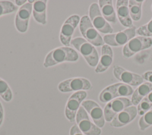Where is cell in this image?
I'll return each instance as SVG.
<instances>
[{"label":"cell","mask_w":152,"mask_h":135,"mask_svg":"<svg viewBox=\"0 0 152 135\" xmlns=\"http://www.w3.org/2000/svg\"><path fill=\"white\" fill-rule=\"evenodd\" d=\"M152 104L144 98L138 105L137 112L139 115H143L147 112H148L151 108Z\"/></svg>","instance_id":"28"},{"label":"cell","mask_w":152,"mask_h":135,"mask_svg":"<svg viewBox=\"0 0 152 135\" xmlns=\"http://www.w3.org/2000/svg\"><path fill=\"white\" fill-rule=\"evenodd\" d=\"M91 82L84 77H72L61 81L58 85V89L62 93L77 92L86 91L91 89Z\"/></svg>","instance_id":"4"},{"label":"cell","mask_w":152,"mask_h":135,"mask_svg":"<svg viewBox=\"0 0 152 135\" xmlns=\"http://www.w3.org/2000/svg\"><path fill=\"white\" fill-rule=\"evenodd\" d=\"M69 135H84V134L80 131L77 124H74L69 130Z\"/></svg>","instance_id":"29"},{"label":"cell","mask_w":152,"mask_h":135,"mask_svg":"<svg viewBox=\"0 0 152 135\" xmlns=\"http://www.w3.org/2000/svg\"><path fill=\"white\" fill-rule=\"evenodd\" d=\"M4 118V111L3 108V106L0 102V127L2 125Z\"/></svg>","instance_id":"31"},{"label":"cell","mask_w":152,"mask_h":135,"mask_svg":"<svg viewBox=\"0 0 152 135\" xmlns=\"http://www.w3.org/2000/svg\"><path fill=\"white\" fill-rule=\"evenodd\" d=\"M113 56V54L111 47L106 44L103 45L101 49L100 58L94 70L95 72L101 73L107 70L112 63Z\"/></svg>","instance_id":"16"},{"label":"cell","mask_w":152,"mask_h":135,"mask_svg":"<svg viewBox=\"0 0 152 135\" xmlns=\"http://www.w3.org/2000/svg\"><path fill=\"white\" fill-rule=\"evenodd\" d=\"M0 97L5 102H10L13 98L12 90L8 83L0 77Z\"/></svg>","instance_id":"23"},{"label":"cell","mask_w":152,"mask_h":135,"mask_svg":"<svg viewBox=\"0 0 152 135\" xmlns=\"http://www.w3.org/2000/svg\"><path fill=\"white\" fill-rule=\"evenodd\" d=\"M152 91V84L150 82H144L138 86L134 91L131 97V102L134 105L138 103Z\"/></svg>","instance_id":"19"},{"label":"cell","mask_w":152,"mask_h":135,"mask_svg":"<svg viewBox=\"0 0 152 135\" xmlns=\"http://www.w3.org/2000/svg\"><path fill=\"white\" fill-rule=\"evenodd\" d=\"M80 17L73 14L68 17L63 23L59 33V40L63 46H69L72 36L80 21Z\"/></svg>","instance_id":"7"},{"label":"cell","mask_w":152,"mask_h":135,"mask_svg":"<svg viewBox=\"0 0 152 135\" xmlns=\"http://www.w3.org/2000/svg\"><path fill=\"white\" fill-rule=\"evenodd\" d=\"M136 30L137 27L135 26H132L118 33L106 34L103 37L104 42L110 46L125 45L131 39L135 37Z\"/></svg>","instance_id":"8"},{"label":"cell","mask_w":152,"mask_h":135,"mask_svg":"<svg viewBox=\"0 0 152 135\" xmlns=\"http://www.w3.org/2000/svg\"><path fill=\"white\" fill-rule=\"evenodd\" d=\"M115 98L116 97L113 84L110 85L102 90L99 96V99L102 103H108Z\"/></svg>","instance_id":"24"},{"label":"cell","mask_w":152,"mask_h":135,"mask_svg":"<svg viewBox=\"0 0 152 135\" xmlns=\"http://www.w3.org/2000/svg\"><path fill=\"white\" fill-rule=\"evenodd\" d=\"M138 124L140 130L142 131L152 125V110L148 111L141 117Z\"/></svg>","instance_id":"26"},{"label":"cell","mask_w":152,"mask_h":135,"mask_svg":"<svg viewBox=\"0 0 152 135\" xmlns=\"http://www.w3.org/2000/svg\"><path fill=\"white\" fill-rule=\"evenodd\" d=\"M33 4L26 3L18 8L15 17V27L18 32L26 33L28 28L29 20L32 14Z\"/></svg>","instance_id":"12"},{"label":"cell","mask_w":152,"mask_h":135,"mask_svg":"<svg viewBox=\"0 0 152 135\" xmlns=\"http://www.w3.org/2000/svg\"><path fill=\"white\" fill-rule=\"evenodd\" d=\"M70 45L72 46L74 49L82 55L90 67L97 66L99 56L94 45L81 37H76L72 39Z\"/></svg>","instance_id":"2"},{"label":"cell","mask_w":152,"mask_h":135,"mask_svg":"<svg viewBox=\"0 0 152 135\" xmlns=\"http://www.w3.org/2000/svg\"><path fill=\"white\" fill-rule=\"evenodd\" d=\"M15 2L16 6H19L20 7L24 5L27 2V1L26 0H16L14 1Z\"/></svg>","instance_id":"32"},{"label":"cell","mask_w":152,"mask_h":135,"mask_svg":"<svg viewBox=\"0 0 152 135\" xmlns=\"http://www.w3.org/2000/svg\"><path fill=\"white\" fill-rule=\"evenodd\" d=\"M99 6L100 12L107 21L116 22V13L111 0H99Z\"/></svg>","instance_id":"20"},{"label":"cell","mask_w":152,"mask_h":135,"mask_svg":"<svg viewBox=\"0 0 152 135\" xmlns=\"http://www.w3.org/2000/svg\"><path fill=\"white\" fill-rule=\"evenodd\" d=\"M75 122L80 131L84 135H100L102 133L100 128L98 127L90 118L88 114L81 106L76 117Z\"/></svg>","instance_id":"5"},{"label":"cell","mask_w":152,"mask_h":135,"mask_svg":"<svg viewBox=\"0 0 152 135\" xmlns=\"http://www.w3.org/2000/svg\"><path fill=\"white\" fill-rule=\"evenodd\" d=\"M136 34L147 37L152 36V18L147 24L137 29Z\"/></svg>","instance_id":"27"},{"label":"cell","mask_w":152,"mask_h":135,"mask_svg":"<svg viewBox=\"0 0 152 135\" xmlns=\"http://www.w3.org/2000/svg\"><path fill=\"white\" fill-rule=\"evenodd\" d=\"M152 46V39L144 36H136L131 39L122 49V54L125 58H129L136 53Z\"/></svg>","instance_id":"10"},{"label":"cell","mask_w":152,"mask_h":135,"mask_svg":"<svg viewBox=\"0 0 152 135\" xmlns=\"http://www.w3.org/2000/svg\"><path fill=\"white\" fill-rule=\"evenodd\" d=\"M143 79L147 80L148 82H150L152 84V71H149L144 73L142 76Z\"/></svg>","instance_id":"30"},{"label":"cell","mask_w":152,"mask_h":135,"mask_svg":"<svg viewBox=\"0 0 152 135\" xmlns=\"http://www.w3.org/2000/svg\"><path fill=\"white\" fill-rule=\"evenodd\" d=\"M78 52L70 46H59L51 50L46 55L43 65L49 68L65 62H74L78 60Z\"/></svg>","instance_id":"1"},{"label":"cell","mask_w":152,"mask_h":135,"mask_svg":"<svg viewBox=\"0 0 152 135\" xmlns=\"http://www.w3.org/2000/svg\"><path fill=\"white\" fill-rule=\"evenodd\" d=\"M79 29L84 39L93 45L100 46L104 45L103 38L93 26L88 15H84L81 17Z\"/></svg>","instance_id":"3"},{"label":"cell","mask_w":152,"mask_h":135,"mask_svg":"<svg viewBox=\"0 0 152 135\" xmlns=\"http://www.w3.org/2000/svg\"><path fill=\"white\" fill-rule=\"evenodd\" d=\"M132 105L131 101L126 97L116 98L113 99L108 102L104 108L105 121L110 122L118 114Z\"/></svg>","instance_id":"11"},{"label":"cell","mask_w":152,"mask_h":135,"mask_svg":"<svg viewBox=\"0 0 152 135\" xmlns=\"http://www.w3.org/2000/svg\"><path fill=\"white\" fill-rule=\"evenodd\" d=\"M113 73L119 81L129 86H137L143 83L144 79L141 76L129 71L118 65L113 67Z\"/></svg>","instance_id":"14"},{"label":"cell","mask_w":152,"mask_h":135,"mask_svg":"<svg viewBox=\"0 0 152 135\" xmlns=\"http://www.w3.org/2000/svg\"><path fill=\"white\" fill-rule=\"evenodd\" d=\"M143 0H130L128 2V8L132 20L138 21L141 17V7Z\"/></svg>","instance_id":"21"},{"label":"cell","mask_w":152,"mask_h":135,"mask_svg":"<svg viewBox=\"0 0 152 135\" xmlns=\"http://www.w3.org/2000/svg\"><path fill=\"white\" fill-rule=\"evenodd\" d=\"M127 0H118L116 1V14L120 23L125 27L132 26V20L130 17Z\"/></svg>","instance_id":"17"},{"label":"cell","mask_w":152,"mask_h":135,"mask_svg":"<svg viewBox=\"0 0 152 135\" xmlns=\"http://www.w3.org/2000/svg\"><path fill=\"white\" fill-rule=\"evenodd\" d=\"M18 7L10 1H0V17L14 13L18 10Z\"/></svg>","instance_id":"25"},{"label":"cell","mask_w":152,"mask_h":135,"mask_svg":"<svg viewBox=\"0 0 152 135\" xmlns=\"http://www.w3.org/2000/svg\"><path fill=\"white\" fill-rule=\"evenodd\" d=\"M145 98H146L147 100H148V101L149 102H150L152 104V91L150 93H149L148 94V95L147 96H145Z\"/></svg>","instance_id":"33"},{"label":"cell","mask_w":152,"mask_h":135,"mask_svg":"<svg viewBox=\"0 0 152 135\" xmlns=\"http://www.w3.org/2000/svg\"><path fill=\"white\" fill-rule=\"evenodd\" d=\"M151 9H152V6H151Z\"/></svg>","instance_id":"34"},{"label":"cell","mask_w":152,"mask_h":135,"mask_svg":"<svg viewBox=\"0 0 152 135\" xmlns=\"http://www.w3.org/2000/svg\"><path fill=\"white\" fill-rule=\"evenodd\" d=\"M116 98L125 97L133 94V89L131 86L123 83H117L113 84Z\"/></svg>","instance_id":"22"},{"label":"cell","mask_w":152,"mask_h":135,"mask_svg":"<svg viewBox=\"0 0 152 135\" xmlns=\"http://www.w3.org/2000/svg\"><path fill=\"white\" fill-rule=\"evenodd\" d=\"M137 114V108L130 106L118 114L110 122V125L114 127H123L134 120Z\"/></svg>","instance_id":"15"},{"label":"cell","mask_w":152,"mask_h":135,"mask_svg":"<svg viewBox=\"0 0 152 135\" xmlns=\"http://www.w3.org/2000/svg\"><path fill=\"white\" fill-rule=\"evenodd\" d=\"M87 96L86 91H79L74 92L68 99L64 114L66 118L69 122L72 123L75 121L77 113Z\"/></svg>","instance_id":"6"},{"label":"cell","mask_w":152,"mask_h":135,"mask_svg":"<svg viewBox=\"0 0 152 135\" xmlns=\"http://www.w3.org/2000/svg\"><path fill=\"white\" fill-rule=\"evenodd\" d=\"M81 106L98 127L102 128L104 126L105 123L104 112L97 103L93 100H85L82 102Z\"/></svg>","instance_id":"13"},{"label":"cell","mask_w":152,"mask_h":135,"mask_svg":"<svg viewBox=\"0 0 152 135\" xmlns=\"http://www.w3.org/2000/svg\"><path fill=\"white\" fill-rule=\"evenodd\" d=\"M47 0L35 1L33 4L32 14L34 20L39 24L45 25L47 23Z\"/></svg>","instance_id":"18"},{"label":"cell","mask_w":152,"mask_h":135,"mask_svg":"<svg viewBox=\"0 0 152 135\" xmlns=\"http://www.w3.org/2000/svg\"><path fill=\"white\" fill-rule=\"evenodd\" d=\"M89 18L95 29L102 33H111L113 29L102 15L97 3H92L88 10Z\"/></svg>","instance_id":"9"}]
</instances>
